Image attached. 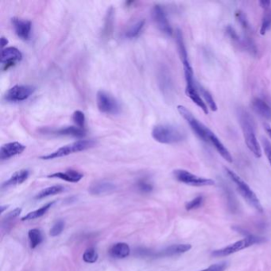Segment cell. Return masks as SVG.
Here are the masks:
<instances>
[{
    "label": "cell",
    "mask_w": 271,
    "mask_h": 271,
    "mask_svg": "<svg viewBox=\"0 0 271 271\" xmlns=\"http://www.w3.org/2000/svg\"><path fill=\"white\" fill-rule=\"evenodd\" d=\"M237 117L247 148L250 150V152L252 153L255 158H261L262 150L255 134L254 123L252 118L248 111L243 109V107L237 108Z\"/></svg>",
    "instance_id": "1"
},
{
    "label": "cell",
    "mask_w": 271,
    "mask_h": 271,
    "mask_svg": "<svg viewBox=\"0 0 271 271\" xmlns=\"http://www.w3.org/2000/svg\"><path fill=\"white\" fill-rule=\"evenodd\" d=\"M152 137L162 144H176L186 139L184 130L172 124H159L152 130Z\"/></svg>",
    "instance_id": "2"
},
{
    "label": "cell",
    "mask_w": 271,
    "mask_h": 271,
    "mask_svg": "<svg viewBox=\"0 0 271 271\" xmlns=\"http://www.w3.org/2000/svg\"><path fill=\"white\" fill-rule=\"evenodd\" d=\"M224 170H225L228 177L235 183V185L237 188V190L239 191L240 195L243 196V199L251 207L254 208L258 213H263V207H262L259 199L256 196V194L254 193V191L251 189V188L247 185V183L245 182L243 179L239 177L238 174H236L235 172L230 170L228 168H225Z\"/></svg>",
    "instance_id": "3"
},
{
    "label": "cell",
    "mask_w": 271,
    "mask_h": 271,
    "mask_svg": "<svg viewBox=\"0 0 271 271\" xmlns=\"http://www.w3.org/2000/svg\"><path fill=\"white\" fill-rule=\"evenodd\" d=\"M265 241V238L259 237V236H254L248 234L244 239L239 240L236 243L228 245L224 248L219 249V250H213L212 255L216 258H222V257L228 256L231 254L239 252L240 250L248 248L254 244H259Z\"/></svg>",
    "instance_id": "4"
},
{
    "label": "cell",
    "mask_w": 271,
    "mask_h": 271,
    "mask_svg": "<svg viewBox=\"0 0 271 271\" xmlns=\"http://www.w3.org/2000/svg\"><path fill=\"white\" fill-rule=\"evenodd\" d=\"M95 144L96 143L94 140H79L69 145L60 147L57 151H53L49 155H44L41 157V158L43 160H52L55 158H62L74 153L81 152V151L90 149L94 147Z\"/></svg>",
    "instance_id": "5"
},
{
    "label": "cell",
    "mask_w": 271,
    "mask_h": 271,
    "mask_svg": "<svg viewBox=\"0 0 271 271\" xmlns=\"http://www.w3.org/2000/svg\"><path fill=\"white\" fill-rule=\"evenodd\" d=\"M177 111L181 115L183 119L186 121L187 123L189 125L194 134H196L202 141L208 143L207 131L208 127L196 119V117L192 115L188 108L183 105L177 106Z\"/></svg>",
    "instance_id": "6"
},
{
    "label": "cell",
    "mask_w": 271,
    "mask_h": 271,
    "mask_svg": "<svg viewBox=\"0 0 271 271\" xmlns=\"http://www.w3.org/2000/svg\"><path fill=\"white\" fill-rule=\"evenodd\" d=\"M173 176L177 181L193 187L213 186L215 181L213 179L206 178L195 175L185 170H176L173 171Z\"/></svg>",
    "instance_id": "7"
},
{
    "label": "cell",
    "mask_w": 271,
    "mask_h": 271,
    "mask_svg": "<svg viewBox=\"0 0 271 271\" xmlns=\"http://www.w3.org/2000/svg\"><path fill=\"white\" fill-rule=\"evenodd\" d=\"M97 107L102 113L116 115L120 112L121 107L119 101L104 91H100L96 96Z\"/></svg>",
    "instance_id": "8"
},
{
    "label": "cell",
    "mask_w": 271,
    "mask_h": 271,
    "mask_svg": "<svg viewBox=\"0 0 271 271\" xmlns=\"http://www.w3.org/2000/svg\"><path fill=\"white\" fill-rule=\"evenodd\" d=\"M225 32H226L227 36L229 38V39L233 43L237 45L239 48H242L244 50L247 51L250 54L254 55V56L257 54L258 50H257L256 45L253 42L252 38H250L247 36L244 38H241L238 34L237 31L235 30V28L230 25H228L225 29Z\"/></svg>",
    "instance_id": "9"
},
{
    "label": "cell",
    "mask_w": 271,
    "mask_h": 271,
    "mask_svg": "<svg viewBox=\"0 0 271 271\" xmlns=\"http://www.w3.org/2000/svg\"><path fill=\"white\" fill-rule=\"evenodd\" d=\"M32 85H15L5 93L4 100L8 102H21L27 100L35 92Z\"/></svg>",
    "instance_id": "10"
},
{
    "label": "cell",
    "mask_w": 271,
    "mask_h": 271,
    "mask_svg": "<svg viewBox=\"0 0 271 271\" xmlns=\"http://www.w3.org/2000/svg\"><path fill=\"white\" fill-rule=\"evenodd\" d=\"M153 20L155 21V24L159 30L163 34L167 36H171L173 34V29L171 25L167 18L164 8L161 5H155L152 9Z\"/></svg>",
    "instance_id": "11"
},
{
    "label": "cell",
    "mask_w": 271,
    "mask_h": 271,
    "mask_svg": "<svg viewBox=\"0 0 271 271\" xmlns=\"http://www.w3.org/2000/svg\"><path fill=\"white\" fill-rule=\"evenodd\" d=\"M22 59L23 54L17 48H5L3 49L1 53V63L4 64L5 70H8L18 61H20Z\"/></svg>",
    "instance_id": "12"
},
{
    "label": "cell",
    "mask_w": 271,
    "mask_h": 271,
    "mask_svg": "<svg viewBox=\"0 0 271 271\" xmlns=\"http://www.w3.org/2000/svg\"><path fill=\"white\" fill-rule=\"evenodd\" d=\"M12 24L15 29V34H17L19 38L24 41L30 39L31 29H32L31 22L28 20H23L19 18H13Z\"/></svg>",
    "instance_id": "13"
},
{
    "label": "cell",
    "mask_w": 271,
    "mask_h": 271,
    "mask_svg": "<svg viewBox=\"0 0 271 271\" xmlns=\"http://www.w3.org/2000/svg\"><path fill=\"white\" fill-rule=\"evenodd\" d=\"M207 140L208 143H211L215 149L217 150V152L221 155L224 159H225L229 163L233 162V158H232L228 150L224 147L222 142L219 140L218 137L210 129H208Z\"/></svg>",
    "instance_id": "14"
},
{
    "label": "cell",
    "mask_w": 271,
    "mask_h": 271,
    "mask_svg": "<svg viewBox=\"0 0 271 271\" xmlns=\"http://www.w3.org/2000/svg\"><path fill=\"white\" fill-rule=\"evenodd\" d=\"M25 150L26 147L18 142L7 143L5 145L2 146L0 149V158L2 161L7 160L12 157L21 155Z\"/></svg>",
    "instance_id": "15"
},
{
    "label": "cell",
    "mask_w": 271,
    "mask_h": 271,
    "mask_svg": "<svg viewBox=\"0 0 271 271\" xmlns=\"http://www.w3.org/2000/svg\"><path fill=\"white\" fill-rule=\"evenodd\" d=\"M253 111L263 119L271 120V105L261 97H255L251 101Z\"/></svg>",
    "instance_id": "16"
},
{
    "label": "cell",
    "mask_w": 271,
    "mask_h": 271,
    "mask_svg": "<svg viewBox=\"0 0 271 271\" xmlns=\"http://www.w3.org/2000/svg\"><path fill=\"white\" fill-rule=\"evenodd\" d=\"M185 93L188 98L190 99L194 104H196L197 107H200V109L203 111L204 113L208 115L209 114V108L205 100L202 99L201 96L199 93L198 90L197 84L192 85H186L185 88Z\"/></svg>",
    "instance_id": "17"
},
{
    "label": "cell",
    "mask_w": 271,
    "mask_h": 271,
    "mask_svg": "<svg viewBox=\"0 0 271 271\" xmlns=\"http://www.w3.org/2000/svg\"><path fill=\"white\" fill-rule=\"evenodd\" d=\"M191 249H192V246L190 244H187V243L173 244L170 246V247H166L164 250H162L159 253V256H176V255L188 252V250H190Z\"/></svg>",
    "instance_id": "18"
},
{
    "label": "cell",
    "mask_w": 271,
    "mask_h": 271,
    "mask_svg": "<svg viewBox=\"0 0 271 271\" xmlns=\"http://www.w3.org/2000/svg\"><path fill=\"white\" fill-rule=\"evenodd\" d=\"M50 178H58L68 181V182L77 183L79 182L81 179L83 178V173H80L74 170H69L65 172H58V173H53L48 176Z\"/></svg>",
    "instance_id": "19"
},
{
    "label": "cell",
    "mask_w": 271,
    "mask_h": 271,
    "mask_svg": "<svg viewBox=\"0 0 271 271\" xmlns=\"http://www.w3.org/2000/svg\"><path fill=\"white\" fill-rule=\"evenodd\" d=\"M30 176V171L28 170H21L15 172L8 181L3 184V188H9L15 185H21L24 181H27Z\"/></svg>",
    "instance_id": "20"
},
{
    "label": "cell",
    "mask_w": 271,
    "mask_h": 271,
    "mask_svg": "<svg viewBox=\"0 0 271 271\" xmlns=\"http://www.w3.org/2000/svg\"><path fill=\"white\" fill-rule=\"evenodd\" d=\"M115 189V185L110 181H97L91 185L89 191L93 195H102V194L110 193Z\"/></svg>",
    "instance_id": "21"
},
{
    "label": "cell",
    "mask_w": 271,
    "mask_h": 271,
    "mask_svg": "<svg viewBox=\"0 0 271 271\" xmlns=\"http://www.w3.org/2000/svg\"><path fill=\"white\" fill-rule=\"evenodd\" d=\"M51 133L57 136H72V137L83 138L86 136V130L78 126H66L58 130H52Z\"/></svg>",
    "instance_id": "22"
},
{
    "label": "cell",
    "mask_w": 271,
    "mask_h": 271,
    "mask_svg": "<svg viewBox=\"0 0 271 271\" xmlns=\"http://www.w3.org/2000/svg\"><path fill=\"white\" fill-rule=\"evenodd\" d=\"M130 247L125 243H115L109 250L110 255L115 258H126L130 255Z\"/></svg>",
    "instance_id": "23"
},
{
    "label": "cell",
    "mask_w": 271,
    "mask_h": 271,
    "mask_svg": "<svg viewBox=\"0 0 271 271\" xmlns=\"http://www.w3.org/2000/svg\"><path fill=\"white\" fill-rule=\"evenodd\" d=\"M160 86L162 92L164 93L165 96H170L171 95L172 91H173V84H172L171 78L170 75L168 73L166 69H162L161 70L160 75Z\"/></svg>",
    "instance_id": "24"
},
{
    "label": "cell",
    "mask_w": 271,
    "mask_h": 271,
    "mask_svg": "<svg viewBox=\"0 0 271 271\" xmlns=\"http://www.w3.org/2000/svg\"><path fill=\"white\" fill-rule=\"evenodd\" d=\"M176 43H177V50H178L179 55H180L182 63L189 60L186 47H185L184 37H183L181 30H179V29H177V32H176Z\"/></svg>",
    "instance_id": "25"
},
{
    "label": "cell",
    "mask_w": 271,
    "mask_h": 271,
    "mask_svg": "<svg viewBox=\"0 0 271 271\" xmlns=\"http://www.w3.org/2000/svg\"><path fill=\"white\" fill-rule=\"evenodd\" d=\"M55 202H49L47 205H45L43 207L40 208L39 209H37L35 211L31 212V213H28L27 216H25L22 218V221H32V220H35V219L40 218L42 216L45 214L49 211L52 206L54 205Z\"/></svg>",
    "instance_id": "26"
},
{
    "label": "cell",
    "mask_w": 271,
    "mask_h": 271,
    "mask_svg": "<svg viewBox=\"0 0 271 271\" xmlns=\"http://www.w3.org/2000/svg\"><path fill=\"white\" fill-rule=\"evenodd\" d=\"M64 191V187L62 186V185H53V186L48 187V188H45L43 190L38 192V195L36 196V199L41 200V199L48 197V196L61 193Z\"/></svg>",
    "instance_id": "27"
},
{
    "label": "cell",
    "mask_w": 271,
    "mask_h": 271,
    "mask_svg": "<svg viewBox=\"0 0 271 271\" xmlns=\"http://www.w3.org/2000/svg\"><path fill=\"white\" fill-rule=\"evenodd\" d=\"M197 88L199 93H200V95H201L204 100L207 104L208 107H209L211 111H217V109H218L217 104H216L211 93H209V91H208L207 89H205L200 85H197Z\"/></svg>",
    "instance_id": "28"
},
{
    "label": "cell",
    "mask_w": 271,
    "mask_h": 271,
    "mask_svg": "<svg viewBox=\"0 0 271 271\" xmlns=\"http://www.w3.org/2000/svg\"><path fill=\"white\" fill-rule=\"evenodd\" d=\"M28 237L29 240H30V247L32 249H35L36 247L39 246L43 240L42 232L37 228H34V229L29 231Z\"/></svg>",
    "instance_id": "29"
},
{
    "label": "cell",
    "mask_w": 271,
    "mask_h": 271,
    "mask_svg": "<svg viewBox=\"0 0 271 271\" xmlns=\"http://www.w3.org/2000/svg\"><path fill=\"white\" fill-rule=\"evenodd\" d=\"M145 26V20L142 19L140 21L136 22L134 24L132 25L131 27H129L128 30H126L125 33V36L127 38H137L142 32L143 27Z\"/></svg>",
    "instance_id": "30"
},
{
    "label": "cell",
    "mask_w": 271,
    "mask_h": 271,
    "mask_svg": "<svg viewBox=\"0 0 271 271\" xmlns=\"http://www.w3.org/2000/svg\"><path fill=\"white\" fill-rule=\"evenodd\" d=\"M271 27V8L265 10L262 19V24L260 28V34L265 35V33Z\"/></svg>",
    "instance_id": "31"
},
{
    "label": "cell",
    "mask_w": 271,
    "mask_h": 271,
    "mask_svg": "<svg viewBox=\"0 0 271 271\" xmlns=\"http://www.w3.org/2000/svg\"><path fill=\"white\" fill-rule=\"evenodd\" d=\"M98 253L93 247L87 249L83 254V260L87 263H95L98 260Z\"/></svg>",
    "instance_id": "32"
},
{
    "label": "cell",
    "mask_w": 271,
    "mask_h": 271,
    "mask_svg": "<svg viewBox=\"0 0 271 271\" xmlns=\"http://www.w3.org/2000/svg\"><path fill=\"white\" fill-rule=\"evenodd\" d=\"M114 10L113 8H110L107 12V18H106L105 27H104V33L107 36H109L110 33L113 28Z\"/></svg>",
    "instance_id": "33"
},
{
    "label": "cell",
    "mask_w": 271,
    "mask_h": 271,
    "mask_svg": "<svg viewBox=\"0 0 271 271\" xmlns=\"http://www.w3.org/2000/svg\"><path fill=\"white\" fill-rule=\"evenodd\" d=\"M204 201H205V198L203 196H196V198H194L192 200L186 203L185 209L187 211H192V210L199 209L203 206Z\"/></svg>",
    "instance_id": "34"
},
{
    "label": "cell",
    "mask_w": 271,
    "mask_h": 271,
    "mask_svg": "<svg viewBox=\"0 0 271 271\" xmlns=\"http://www.w3.org/2000/svg\"><path fill=\"white\" fill-rule=\"evenodd\" d=\"M73 120L77 126L80 128L85 129V114L81 111H76L73 115Z\"/></svg>",
    "instance_id": "35"
},
{
    "label": "cell",
    "mask_w": 271,
    "mask_h": 271,
    "mask_svg": "<svg viewBox=\"0 0 271 271\" xmlns=\"http://www.w3.org/2000/svg\"><path fill=\"white\" fill-rule=\"evenodd\" d=\"M236 18L238 23L243 27V30H246V31L250 30V25H249L248 21H247L246 15L243 12H241V11L236 12Z\"/></svg>",
    "instance_id": "36"
},
{
    "label": "cell",
    "mask_w": 271,
    "mask_h": 271,
    "mask_svg": "<svg viewBox=\"0 0 271 271\" xmlns=\"http://www.w3.org/2000/svg\"><path fill=\"white\" fill-rule=\"evenodd\" d=\"M262 147L263 148L264 154L267 158L268 162L271 166V143L269 140L265 137H262L261 139Z\"/></svg>",
    "instance_id": "37"
},
{
    "label": "cell",
    "mask_w": 271,
    "mask_h": 271,
    "mask_svg": "<svg viewBox=\"0 0 271 271\" xmlns=\"http://www.w3.org/2000/svg\"><path fill=\"white\" fill-rule=\"evenodd\" d=\"M64 228V222L63 221H58L53 225L50 230V236L55 237L59 236L63 232Z\"/></svg>",
    "instance_id": "38"
},
{
    "label": "cell",
    "mask_w": 271,
    "mask_h": 271,
    "mask_svg": "<svg viewBox=\"0 0 271 271\" xmlns=\"http://www.w3.org/2000/svg\"><path fill=\"white\" fill-rule=\"evenodd\" d=\"M137 186L141 192H145V193L146 192L147 193L151 192L153 190V188H154L151 183L147 181H144V180H141V181H139Z\"/></svg>",
    "instance_id": "39"
},
{
    "label": "cell",
    "mask_w": 271,
    "mask_h": 271,
    "mask_svg": "<svg viewBox=\"0 0 271 271\" xmlns=\"http://www.w3.org/2000/svg\"><path fill=\"white\" fill-rule=\"evenodd\" d=\"M228 267V263L226 262H220V263L213 264L206 269L200 271H225Z\"/></svg>",
    "instance_id": "40"
},
{
    "label": "cell",
    "mask_w": 271,
    "mask_h": 271,
    "mask_svg": "<svg viewBox=\"0 0 271 271\" xmlns=\"http://www.w3.org/2000/svg\"><path fill=\"white\" fill-rule=\"evenodd\" d=\"M21 208H17V209H15V210H13V211L8 213L6 217L7 222L13 221V220H15V218H17L18 217H19V215L21 214Z\"/></svg>",
    "instance_id": "41"
},
{
    "label": "cell",
    "mask_w": 271,
    "mask_h": 271,
    "mask_svg": "<svg viewBox=\"0 0 271 271\" xmlns=\"http://www.w3.org/2000/svg\"><path fill=\"white\" fill-rule=\"evenodd\" d=\"M258 4H259L260 7L265 11L270 8L271 2L269 0H261Z\"/></svg>",
    "instance_id": "42"
},
{
    "label": "cell",
    "mask_w": 271,
    "mask_h": 271,
    "mask_svg": "<svg viewBox=\"0 0 271 271\" xmlns=\"http://www.w3.org/2000/svg\"><path fill=\"white\" fill-rule=\"evenodd\" d=\"M264 129H265V132H266V134L269 136V137L271 139V127L270 126H269V124H267V123H264L263 124Z\"/></svg>",
    "instance_id": "43"
},
{
    "label": "cell",
    "mask_w": 271,
    "mask_h": 271,
    "mask_svg": "<svg viewBox=\"0 0 271 271\" xmlns=\"http://www.w3.org/2000/svg\"><path fill=\"white\" fill-rule=\"evenodd\" d=\"M8 38H4V37H2L1 38V45H2V48H4V46H6L8 44Z\"/></svg>",
    "instance_id": "44"
},
{
    "label": "cell",
    "mask_w": 271,
    "mask_h": 271,
    "mask_svg": "<svg viewBox=\"0 0 271 271\" xmlns=\"http://www.w3.org/2000/svg\"><path fill=\"white\" fill-rule=\"evenodd\" d=\"M1 213H4V210H5V209H8V206H1Z\"/></svg>",
    "instance_id": "45"
}]
</instances>
